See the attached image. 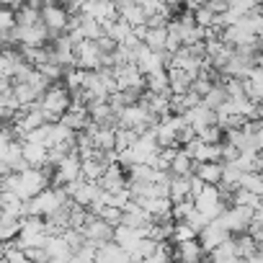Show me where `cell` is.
<instances>
[{"label": "cell", "mask_w": 263, "mask_h": 263, "mask_svg": "<svg viewBox=\"0 0 263 263\" xmlns=\"http://www.w3.org/2000/svg\"><path fill=\"white\" fill-rule=\"evenodd\" d=\"M70 103H72L70 90H67L62 83L49 85V90L42 96V114H44V121H47V124H60L62 116L67 114Z\"/></svg>", "instance_id": "obj_1"}, {"label": "cell", "mask_w": 263, "mask_h": 263, "mask_svg": "<svg viewBox=\"0 0 263 263\" xmlns=\"http://www.w3.org/2000/svg\"><path fill=\"white\" fill-rule=\"evenodd\" d=\"M194 206H196V212H201L209 222H214V219H219V217L224 214V209H227L230 204L222 199V189H219V186H204L201 194L194 199Z\"/></svg>", "instance_id": "obj_2"}, {"label": "cell", "mask_w": 263, "mask_h": 263, "mask_svg": "<svg viewBox=\"0 0 263 263\" xmlns=\"http://www.w3.org/2000/svg\"><path fill=\"white\" fill-rule=\"evenodd\" d=\"M253 219H255V209L230 204V206L224 209V214L219 217V224H222V227H224L232 237H240V235H245V232L250 230Z\"/></svg>", "instance_id": "obj_3"}, {"label": "cell", "mask_w": 263, "mask_h": 263, "mask_svg": "<svg viewBox=\"0 0 263 263\" xmlns=\"http://www.w3.org/2000/svg\"><path fill=\"white\" fill-rule=\"evenodd\" d=\"M42 24L49 29V39H60L65 31H67V24H70V16L65 11V6H57V3H44L42 6ZM49 42V44H52Z\"/></svg>", "instance_id": "obj_4"}, {"label": "cell", "mask_w": 263, "mask_h": 263, "mask_svg": "<svg viewBox=\"0 0 263 263\" xmlns=\"http://www.w3.org/2000/svg\"><path fill=\"white\" fill-rule=\"evenodd\" d=\"M135 65H137V70L147 78V75H153V72L168 70V54H165V52H153V49H147L145 44H140V47L135 49Z\"/></svg>", "instance_id": "obj_5"}, {"label": "cell", "mask_w": 263, "mask_h": 263, "mask_svg": "<svg viewBox=\"0 0 263 263\" xmlns=\"http://www.w3.org/2000/svg\"><path fill=\"white\" fill-rule=\"evenodd\" d=\"M75 67L85 72H98L103 67V54L96 42H83L75 47Z\"/></svg>", "instance_id": "obj_6"}, {"label": "cell", "mask_w": 263, "mask_h": 263, "mask_svg": "<svg viewBox=\"0 0 263 263\" xmlns=\"http://www.w3.org/2000/svg\"><path fill=\"white\" fill-rule=\"evenodd\" d=\"M65 191H67V196H70V201L75 204V206H83V209H88L96 199H98V194H101V186L98 183H88V181H75V183H70V186H62Z\"/></svg>", "instance_id": "obj_7"}, {"label": "cell", "mask_w": 263, "mask_h": 263, "mask_svg": "<svg viewBox=\"0 0 263 263\" xmlns=\"http://www.w3.org/2000/svg\"><path fill=\"white\" fill-rule=\"evenodd\" d=\"M114 80L119 90H145V75L137 70L135 62L114 67Z\"/></svg>", "instance_id": "obj_8"}, {"label": "cell", "mask_w": 263, "mask_h": 263, "mask_svg": "<svg viewBox=\"0 0 263 263\" xmlns=\"http://www.w3.org/2000/svg\"><path fill=\"white\" fill-rule=\"evenodd\" d=\"M230 237H232V235L219 224V219H214V222H209V224L199 232V237H196V240H199V245H201L204 255H209V253H214L222 242H227Z\"/></svg>", "instance_id": "obj_9"}, {"label": "cell", "mask_w": 263, "mask_h": 263, "mask_svg": "<svg viewBox=\"0 0 263 263\" xmlns=\"http://www.w3.org/2000/svg\"><path fill=\"white\" fill-rule=\"evenodd\" d=\"M80 232H83V237H85L88 242H96V245H103V242H111V240H114V227L106 224L103 219L93 217V214H90L88 224H85Z\"/></svg>", "instance_id": "obj_10"}, {"label": "cell", "mask_w": 263, "mask_h": 263, "mask_svg": "<svg viewBox=\"0 0 263 263\" xmlns=\"http://www.w3.org/2000/svg\"><path fill=\"white\" fill-rule=\"evenodd\" d=\"M42 24V6L39 3H24L16 8V26L21 29H31Z\"/></svg>", "instance_id": "obj_11"}, {"label": "cell", "mask_w": 263, "mask_h": 263, "mask_svg": "<svg viewBox=\"0 0 263 263\" xmlns=\"http://www.w3.org/2000/svg\"><path fill=\"white\" fill-rule=\"evenodd\" d=\"M98 186H101L103 191H108V194H116V191L126 189V173H124L119 165H108L106 173H103V178L98 181Z\"/></svg>", "instance_id": "obj_12"}, {"label": "cell", "mask_w": 263, "mask_h": 263, "mask_svg": "<svg viewBox=\"0 0 263 263\" xmlns=\"http://www.w3.org/2000/svg\"><path fill=\"white\" fill-rule=\"evenodd\" d=\"M173 258H176V263H196L204 258V250H201L199 240H189V242L173 245Z\"/></svg>", "instance_id": "obj_13"}, {"label": "cell", "mask_w": 263, "mask_h": 263, "mask_svg": "<svg viewBox=\"0 0 263 263\" xmlns=\"http://www.w3.org/2000/svg\"><path fill=\"white\" fill-rule=\"evenodd\" d=\"M194 176L204 186H219L222 183V163H196Z\"/></svg>", "instance_id": "obj_14"}, {"label": "cell", "mask_w": 263, "mask_h": 263, "mask_svg": "<svg viewBox=\"0 0 263 263\" xmlns=\"http://www.w3.org/2000/svg\"><path fill=\"white\" fill-rule=\"evenodd\" d=\"M24 160L29 163V168H47V160H49V150L42 147V145H34V142H24Z\"/></svg>", "instance_id": "obj_15"}, {"label": "cell", "mask_w": 263, "mask_h": 263, "mask_svg": "<svg viewBox=\"0 0 263 263\" xmlns=\"http://www.w3.org/2000/svg\"><path fill=\"white\" fill-rule=\"evenodd\" d=\"M191 78L183 70H173L168 67V85H171V96H186L191 90Z\"/></svg>", "instance_id": "obj_16"}, {"label": "cell", "mask_w": 263, "mask_h": 263, "mask_svg": "<svg viewBox=\"0 0 263 263\" xmlns=\"http://www.w3.org/2000/svg\"><path fill=\"white\" fill-rule=\"evenodd\" d=\"M168 199H171L173 204H181V201H191V176H189V178H171Z\"/></svg>", "instance_id": "obj_17"}, {"label": "cell", "mask_w": 263, "mask_h": 263, "mask_svg": "<svg viewBox=\"0 0 263 263\" xmlns=\"http://www.w3.org/2000/svg\"><path fill=\"white\" fill-rule=\"evenodd\" d=\"M194 168H196V163L183 150H178L173 163H171V176L173 178H189V176H194Z\"/></svg>", "instance_id": "obj_18"}, {"label": "cell", "mask_w": 263, "mask_h": 263, "mask_svg": "<svg viewBox=\"0 0 263 263\" xmlns=\"http://www.w3.org/2000/svg\"><path fill=\"white\" fill-rule=\"evenodd\" d=\"M44 250H47L49 260H67V258L72 255V250H70V245L62 240V235L49 237V240H47V245H44Z\"/></svg>", "instance_id": "obj_19"}, {"label": "cell", "mask_w": 263, "mask_h": 263, "mask_svg": "<svg viewBox=\"0 0 263 263\" xmlns=\"http://www.w3.org/2000/svg\"><path fill=\"white\" fill-rule=\"evenodd\" d=\"M106 168H108V165H106L103 160H83V165H80V178L88 181V183H98V181L103 178Z\"/></svg>", "instance_id": "obj_20"}, {"label": "cell", "mask_w": 263, "mask_h": 263, "mask_svg": "<svg viewBox=\"0 0 263 263\" xmlns=\"http://www.w3.org/2000/svg\"><path fill=\"white\" fill-rule=\"evenodd\" d=\"M21 235V219L13 217H0V242H16Z\"/></svg>", "instance_id": "obj_21"}, {"label": "cell", "mask_w": 263, "mask_h": 263, "mask_svg": "<svg viewBox=\"0 0 263 263\" xmlns=\"http://www.w3.org/2000/svg\"><path fill=\"white\" fill-rule=\"evenodd\" d=\"M165 42H168V26L165 29H150L147 26V34L142 39V44L153 52H165Z\"/></svg>", "instance_id": "obj_22"}, {"label": "cell", "mask_w": 263, "mask_h": 263, "mask_svg": "<svg viewBox=\"0 0 263 263\" xmlns=\"http://www.w3.org/2000/svg\"><path fill=\"white\" fill-rule=\"evenodd\" d=\"M85 78H88V72H85V70H80V67H72V70H65L62 85H65V88L70 90V96H72V93L83 90V85H85Z\"/></svg>", "instance_id": "obj_23"}, {"label": "cell", "mask_w": 263, "mask_h": 263, "mask_svg": "<svg viewBox=\"0 0 263 263\" xmlns=\"http://www.w3.org/2000/svg\"><path fill=\"white\" fill-rule=\"evenodd\" d=\"M235 245H237V258H242V260H250L253 255H258V242L248 232L240 235V237H235Z\"/></svg>", "instance_id": "obj_24"}, {"label": "cell", "mask_w": 263, "mask_h": 263, "mask_svg": "<svg viewBox=\"0 0 263 263\" xmlns=\"http://www.w3.org/2000/svg\"><path fill=\"white\" fill-rule=\"evenodd\" d=\"M260 201H263V199H260L258 194L245 191V189H237V191L232 194V199H230V204H235V206H248V209H258Z\"/></svg>", "instance_id": "obj_25"}, {"label": "cell", "mask_w": 263, "mask_h": 263, "mask_svg": "<svg viewBox=\"0 0 263 263\" xmlns=\"http://www.w3.org/2000/svg\"><path fill=\"white\" fill-rule=\"evenodd\" d=\"M201 103H204L209 111H217V108H222V106L227 103V93H224V88L217 83V85H214V88H212V90H209V93L201 98Z\"/></svg>", "instance_id": "obj_26"}, {"label": "cell", "mask_w": 263, "mask_h": 263, "mask_svg": "<svg viewBox=\"0 0 263 263\" xmlns=\"http://www.w3.org/2000/svg\"><path fill=\"white\" fill-rule=\"evenodd\" d=\"M137 140H140V135H137L135 129H121V126H116V153L135 147Z\"/></svg>", "instance_id": "obj_27"}, {"label": "cell", "mask_w": 263, "mask_h": 263, "mask_svg": "<svg viewBox=\"0 0 263 263\" xmlns=\"http://www.w3.org/2000/svg\"><path fill=\"white\" fill-rule=\"evenodd\" d=\"M26 142H34V145H42V147H52V124H44L39 129H34L31 135L26 137Z\"/></svg>", "instance_id": "obj_28"}, {"label": "cell", "mask_w": 263, "mask_h": 263, "mask_svg": "<svg viewBox=\"0 0 263 263\" xmlns=\"http://www.w3.org/2000/svg\"><path fill=\"white\" fill-rule=\"evenodd\" d=\"M196 140H199V142H204V145H219V142L224 140V132H222L217 124H212V126H206V129L196 132Z\"/></svg>", "instance_id": "obj_29"}, {"label": "cell", "mask_w": 263, "mask_h": 263, "mask_svg": "<svg viewBox=\"0 0 263 263\" xmlns=\"http://www.w3.org/2000/svg\"><path fill=\"white\" fill-rule=\"evenodd\" d=\"M199 235L189 227V224H183V222H173V240H171V245H181V242H189V240H196Z\"/></svg>", "instance_id": "obj_30"}, {"label": "cell", "mask_w": 263, "mask_h": 263, "mask_svg": "<svg viewBox=\"0 0 263 263\" xmlns=\"http://www.w3.org/2000/svg\"><path fill=\"white\" fill-rule=\"evenodd\" d=\"M16 29V11L3 6L0 8V34H11Z\"/></svg>", "instance_id": "obj_31"}, {"label": "cell", "mask_w": 263, "mask_h": 263, "mask_svg": "<svg viewBox=\"0 0 263 263\" xmlns=\"http://www.w3.org/2000/svg\"><path fill=\"white\" fill-rule=\"evenodd\" d=\"M98 219H103L106 224H111L114 230L124 222V212L121 209H116V206H103V212L98 214Z\"/></svg>", "instance_id": "obj_32"}, {"label": "cell", "mask_w": 263, "mask_h": 263, "mask_svg": "<svg viewBox=\"0 0 263 263\" xmlns=\"http://www.w3.org/2000/svg\"><path fill=\"white\" fill-rule=\"evenodd\" d=\"M191 212H194V201H181V204H173V222H183Z\"/></svg>", "instance_id": "obj_33"}, {"label": "cell", "mask_w": 263, "mask_h": 263, "mask_svg": "<svg viewBox=\"0 0 263 263\" xmlns=\"http://www.w3.org/2000/svg\"><path fill=\"white\" fill-rule=\"evenodd\" d=\"M24 253H26V258H29L31 263H47V260H49V255H47L44 248H29V250H24Z\"/></svg>", "instance_id": "obj_34"}, {"label": "cell", "mask_w": 263, "mask_h": 263, "mask_svg": "<svg viewBox=\"0 0 263 263\" xmlns=\"http://www.w3.org/2000/svg\"><path fill=\"white\" fill-rule=\"evenodd\" d=\"M8 255V242H0V260H6Z\"/></svg>", "instance_id": "obj_35"}, {"label": "cell", "mask_w": 263, "mask_h": 263, "mask_svg": "<svg viewBox=\"0 0 263 263\" xmlns=\"http://www.w3.org/2000/svg\"><path fill=\"white\" fill-rule=\"evenodd\" d=\"M260 121H263V106H260Z\"/></svg>", "instance_id": "obj_36"}, {"label": "cell", "mask_w": 263, "mask_h": 263, "mask_svg": "<svg viewBox=\"0 0 263 263\" xmlns=\"http://www.w3.org/2000/svg\"><path fill=\"white\" fill-rule=\"evenodd\" d=\"M3 129H6V126H3V124H0V132H3Z\"/></svg>", "instance_id": "obj_37"}, {"label": "cell", "mask_w": 263, "mask_h": 263, "mask_svg": "<svg viewBox=\"0 0 263 263\" xmlns=\"http://www.w3.org/2000/svg\"><path fill=\"white\" fill-rule=\"evenodd\" d=\"M260 13H263V6H260Z\"/></svg>", "instance_id": "obj_38"}, {"label": "cell", "mask_w": 263, "mask_h": 263, "mask_svg": "<svg viewBox=\"0 0 263 263\" xmlns=\"http://www.w3.org/2000/svg\"><path fill=\"white\" fill-rule=\"evenodd\" d=\"M196 263H204V260H196Z\"/></svg>", "instance_id": "obj_39"}, {"label": "cell", "mask_w": 263, "mask_h": 263, "mask_svg": "<svg viewBox=\"0 0 263 263\" xmlns=\"http://www.w3.org/2000/svg\"><path fill=\"white\" fill-rule=\"evenodd\" d=\"M0 263H6V260H0Z\"/></svg>", "instance_id": "obj_40"}]
</instances>
